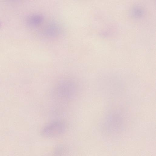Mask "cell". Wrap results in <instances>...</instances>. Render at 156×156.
<instances>
[{
	"mask_svg": "<svg viewBox=\"0 0 156 156\" xmlns=\"http://www.w3.org/2000/svg\"><path fill=\"white\" fill-rule=\"evenodd\" d=\"M77 85L75 81L65 79L59 81L54 89V94L58 98L67 100L72 98L77 91Z\"/></svg>",
	"mask_w": 156,
	"mask_h": 156,
	"instance_id": "1",
	"label": "cell"
},
{
	"mask_svg": "<svg viewBox=\"0 0 156 156\" xmlns=\"http://www.w3.org/2000/svg\"><path fill=\"white\" fill-rule=\"evenodd\" d=\"M66 128V124L64 121L55 120L48 123L43 127L41 131V134L45 137H54L63 134Z\"/></svg>",
	"mask_w": 156,
	"mask_h": 156,
	"instance_id": "2",
	"label": "cell"
}]
</instances>
